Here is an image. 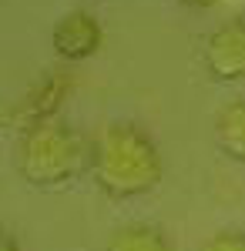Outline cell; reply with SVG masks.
<instances>
[{
	"label": "cell",
	"instance_id": "cell-9",
	"mask_svg": "<svg viewBox=\"0 0 245 251\" xmlns=\"http://www.w3.org/2000/svg\"><path fill=\"white\" fill-rule=\"evenodd\" d=\"M182 7H188V10H212V7H218L222 0H178Z\"/></svg>",
	"mask_w": 245,
	"mask_h": 251
},
{
	"label": "cell",
	"instance_id": "cell-10",
	"mask_svg": "<svg viewBox=\"0 0 245 251\" xmlns=\"http://www.w3.org/2000/svg\"><path fill=\"white\" fill-rule=\"evenodd\" d=\"M0 251H24V248L17 245V238H14V234H7V238H3V248H0Z\"/></svg>",
	"mask_w": 245,
	"mask_h": 251
},
{
	"label": "cell",
	"instance_id": "cell-2",
	"mask_svg": "<svg viewBox=\"0 0 245 251\" xmlns=\"http://www.w3.org/2000/svg\"><path fill=\"white\" fill-rule=\"evenodd\" d=\"M81 171H88V137L67 127L61 117L27 124L17 141V174L24 184L40 191L67 188Z\"/></svg>",
	"mask_w": 245,
	"mask_h": 251
},
{
	"label": "cell",
	"instance_id": "cell-4",
	"mask_svg": "<svg viewBox=\"0 0 245 251\" xmlns=\"http://www.w3.org/2000/svg\"><path fill=\"white\" fill-rule=\"evenodd\" d=\"M51 40H54L57 57L74 64V60H88L91 54H97V47L104 40V30L94 20V14H88V10H67L54 24Z\"/></svg>",
	"mask_w": 245,
	"mask_h": 251
},
{
	"label": "cell",
	"instance_id": "cell-5",
	"mask_svg": "<svg viewBox=\"0 0 245 251\" xmlns=\"http://www.w3.org/2000/svg\"><path fill=\"white\" fill-rule=\"evenodd\" d=\"M71 94V77L67 74H47L44 80H37L24 100L17 104V117L27 124H37V121H47V117H57V107L64 104V97Z\"/></svg>",
	"mask_w": 245,
	"mask_h": 251
},
{
	"label": "cell",
	"instance_id": "cell-1",
	"mask_svg": "<svg viewBox=\"0 0 245 251\" xmlns=\"http://www.w3.org/2000/svg\"><path fill=\"white\" fill-rule=\"evenodd\" d=\"M88 174L108 198H141L158 188L165 157L145 127L108 121L88 137Z\"/></svg>",
	"mask_w": 245,
	"mask_h": 251
},
{
	"label": "cell",
	"instance_id": "cell-8",
	"mask_svg": "<svg viewBox=\"0 0 245 251\" xmlns=\"http://www.w3.org/2000/svg\"><path fill=\"white\" fill-rule=\"evenodd\" d=\"M198 251H245V231H218Z\"/></svg>",
	"mask_w": 245,
	"mask_h": 251
},
{
	"label": "cell",
	"instance_id": "cell-3",
	"mask_svg": "<svg viewBox=\"0 0 245 251\" xmlns=\"http://www.w3.org/2000/svg\"><path fill=\"white\" fill-rule=\"evenodd\" d=\"M198 60H202V71L218 84L245 80V20L235 17L208 30Z\"/></svg>",
	"mask_w": 245,
	"mask_h": 251
},
{
	"label": "cell",
	"instance_id": "cell-7",
	"mask_svg": "<svg viewBox=\"0 0 245 251\" xmlns=\"http://www.w3.org/2000/svg\"><path fill=\"white\" fill-rule=\"evenodd\" d=\"M104 251H175L168 241V234L161 231L158 225H145V221H134L124 225L111 234L108 248Z\"/></svg>",
	"mask_w": 245,
	"mask_h": 251
},
{
	"label": "cell",
	"instance_id": "cell-6",
	"mask_svg": "<svg viewBox=\"0 0 245 251\" xmlns=\"http://www.w3.org/2000/svg\"><path fill=\"white\" fill-rule=\"evenodd\" d=\"M212 137H215V148L225 157L245 164V97L218 107V114L212 121Z\"/></svg>",
	"mask_w": 245,
	"mask_h": 251
}]
</instances>
